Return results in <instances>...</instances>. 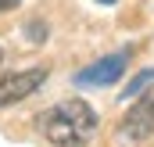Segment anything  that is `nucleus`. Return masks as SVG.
<instances>
[{"mask_svg": "<svg viewBox=\"0 0 154 147\" xmlns=\"http://www.w3.org/2000/svg\"><path fill=\"white\" fill-rule=\"evenodd\" d=\"M97 4H118V0H97Z\"/></svg>", "mask_w": 154, "mask_h": 147, "instance_id": "obj_8", "label": "nucleus"}, {"mask_svg": "<svg viewBox=\"0 0 154 147\" xmlns=\"http://www.w3.org/2000/svg\"><path fill=\"white\" fill-rule=\"evenodd\" d=\"M0 65H4V47H0Z\"/></svg>", "mask_w": 154, "mask_h": 147, "instance_id": "obj_9", "label": "nucleus"}, {"mask_svg": "<svg viewBox=\"0 0 154 147\" xmlns=\"http://www.w3.org/2000/svg\"><path fill=\"white\" fill-rule=\"evenodd\" d=\"M154 83V68H143L136 79H129V86L122 90V101H136L140 93H147V86Z\"/></svg>", "mask_w": 154, "mask_h": 147, "instance_id": "obj_5", "label": "nucleus"}, {"mask_svg": "<svg viewBox=\"0 0 154 147\" xmlns=\"http://www.w3.org/2000/svg\"><path fill=\"white\" fill-rule=\"evenodd\" d=\"M11 7H18V0H0V11H11Z\"/></svg>", "mask_w": 154, "mask_h": 147, "instance_id": "obj_7", "label": "nucleus"}, {"mask_svg": "<svg viewBox=\"0 0 154 147\" xmlns=\"http://www.w3.org/2000/svg\"><path fill=\"white\" fill-rule=\"evenodd\" d=\"M29 39H32V43H43V39H47V25H43V22H29Z\"/></svg>", "mask_w": 154, "mask_h": 147, "instance_id": "obj_6", "label": "nucleus"}, {"mask_svg": "<svg viewBox=\"0 0 154 147\" xmlns=\"http://www.w3.org/2000/svg\"><path fill=\"white\" fill-rule=\"evenodd\" d=\"M125 65H129V50H115V54H108V58H100V61L79 68V72L72 75V83H75V86H108V83H118V79H122Z\"/></svg>", "mask_w": 154, "mask_h": 147, "instance_id": "obj_3", "label": "nucleus"}, {"mask_svg": "<svg viewBox=\"0 0 154 147\" xmlns=\"http://www.w3.org/2000/svg\"><path fill=\"white\" fill-rule=\"evenodd\" d=\"M154 133V90L136 97V108H129V115L118 122L115 129V147H140L147 144Z\"/></svg>", "mask_w": 154, "mask_h": 147, "instance_id": "obj_2", "label": "nucleus"}, {"mask_svg": "<svg viewBox=\"0 0 154 147\" xmlns=\"http://www.w3.org/2000/svg\"><path fill=\"white\" fill-rule=\"evenodd\" d=\"M47 68H25V72H14L7 79H0V108H11L25 97H32L39 86L47 83Z\"/></svg>", "mask_w": 154, "mask_h": 147, "instance_id": "obj_4", "label": "nucleus"}, {"mask_svg": "<svg viewBox=\"0 0 154 147\" xmlns=\"http://www.w3.org/2000/svg\"><path fill=\"white\" fill-rule=\"evenodd\" d=\"M36 129L50 147H86L97 133V111L86 101L68 97L36 115Z\"/></svg>", "mask_w": 154, "mask_h": 147, "instance_id": "obj_1", "label": "nucleus"}]
</instances>
